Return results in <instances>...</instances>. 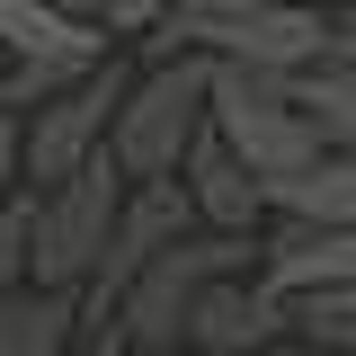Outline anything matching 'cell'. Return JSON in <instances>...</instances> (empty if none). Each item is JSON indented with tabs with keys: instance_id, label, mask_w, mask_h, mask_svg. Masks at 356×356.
Instances as JSON below:
<instances>
[{
	"instance_id": "cell-1",
	"label": "cell",
	"mask_w": 356,
	"mask_h": 356,
	"mask_svg": "<svg viewBox=\"0 0 356 356\" xmlns=\"http://www.w3.org/2000/svg\"><path fill=\"white\" fill-rule=\"evenodd\" d=\"M196 134H205V54H170V63H152L143 81H125L116 125H107V161H116L125 187L178 178V161H187Z\"/></svg>"
},
{
	"instance_id": "cell-2",
	"label": "cell",
	"mask_w": 356,
	"mask_h": 356,
	"mask_svg": "<svg viewBox=\"0 0 356 356\" xmlns=\"http://www.w3.org/2000/svg\"><path fill=\"white\" fill-rule=\"evenodd\" d=\"M116 196H125V178H116L107 152L81 161V170L63 178V187H44V196L18 187V214H27V285L81 294L89 267H98V241H107V222H116Z\"/></svg>"
},
{
	"instance_id": "cell-3",
	"label": "cell",
	"mask_w": 356,
	"mask_h": 356,
	"mask_svg": "<svg viewBox=\"0 0 356 356\" xmlns=\"http://www.w3.org/2000/svg\"><path fill=\"white\" fill-rule=\"evenodd\" d=\"M259 267V241H222V232H187V241H170L161 259L134 276L125 294H116V312H107V330L125 339V348H178L187 339V312H196V294L214 285V276H250Z\"/></svg>"
},
{
	"instance_id": "cell-4",
	"label": "cell",
	"mask_w": 356,
	"mask_h": 356,
	"mask_svg": "<svg viewBox=\"0 0 356 356\" xmlns=\"http://www.w3.org/2000/svg\"><path fill=\"white\" fill-rule=\"evenodd\" d=\"M125 81H134V72L107 54V63H98V72H81V81L63 89L54 107L18 116V187H27V196L63 187L81 161H98V152H107V125H116V98H125Z\"/></svg>"
},
{
	"instance_id": "cell-5",
	"label": "cell",
	"mask_w": 356,
	"mask_h": 356,
	"mask_svg": "<svg viewBox=\"0 0 356 356\" xmlns=\"http://www.w3.org/2000/svg\"><path fill=\"white\" fill-rule=\"evenodd\" d=\"M276 339H285V303L267 294L259 276H214L196 294V312H187L178 348L187 356H267Z\"/></svg>"
},
{
	"instance_id": "cell-6",
	"label": "cell",
	"mask_w": 356,
	"mask_h": 356,
	"mask_svg": "<svg viewBox=\"0 0 356 356\" xmlns=\"http://www.w3.org/2000/svg\"><path fill=\"white\" fill-rule=\"evenodd\" d=\"M178 196H187L196 232H222V241H259V232H267V196H259V178L241 170L214 134H196V143H187V161H178Z\"/></svg>"
},
{
	"instance_id": "cell-7",
	"label": "cell",
	"mask_w": 356,
	"mask_h": 356,
	"mask_svg": "<svg viewBox=\"0 0 356 356\" xmlns=\"http://www.w3.org/2000/svg\"><path fill=\"white\" fill-rule=\"evenodd\" d=\"M259 276L276 303H303V294H330V285H356V232H312V222H276L259 232Z\"/></svg>"
},
{
	"instance_id": "cell-8",
	"label": "cell",
	"mask_w": 356,
	"mask_h": 356,
	"mask_svg": "<svg viewBox=\"0 0 356 356\" xmlns=\"http://www.w3.org/2000/svg\"><path fill=\"white\" fill-rule=\"evenodd\" d=\"M0 54L9 63H63V72H98L116 44L63 0H0Z\"/></svg>"
},
{
	"instance_id": "cell-9",
	"label": "cell",
	"mask_w": 356,
	"mask_h": 356,
	"mask_svg": "<svg viewBox=\"0 0 356 356\" xmlns=\"http://www.w3.org/2000/svg\"><path fill=\"white\" fill-rule=\"evenodd\" d=\"M267 222H312V232H356V152H321L312 170L259 187Z\"/></svg>"
},
{
	"instance_id": "cell-10",
	"label": "cell",
	"mask_w": 356,
	"mask_h": 356,
	"mask_svg": "<svg viewBox=\"0 0 356 356\" xmlns=\"http://www.w3.org/2000/svg\"><path fill=\"white\" fill-rule=\"evenodd\" d=\"M81 339V303L54 285H18L0 294V356H63Z\"/></svg>"
},
{
	"instance_id": "cell-11",
	"label": "cell",
	"mask_w": 356,
	"mask_h": 356,
	"mask_svg": "<svg viewBox=\"0 0 356 356\" xmlns=\"http://www.w3.org/2000/svg\"><path fill=\"white\" fill-rule=\"evenodd\" d=\"M294 107L321 152H356V63H312L294 72Z\"/></svg>"
},
{
	"instance_id": "cell-12",
	"label": "cell",
	"mask_w": 356,
	"mask_h": 356,
	"mask_svg": "<svg viewBox=\"0 0 356 356\" xmlns=\"http://www.w3.org/2000/svg\"><path fill=\"white\" fill-rule=\"evenodd\" d=\"M285 330H303L312 356H356V285H330V294L285 303Z\"/></svg>"
},
{
	"instance_id": "cell-13",
	"label": "cell",
	"mask_w": 356,
	"mask_h": 356,
	"mask_svg": "<svg viewBox=\"0 0 356 356\" xmlns=\"http://www.w3.org/2000/svg\"><path fill=\"white\" fill-rule=\"evenodd\" d=\"M170 9H178V0H81V18H89L107 44H116V36H152Z\"/></svg>"
},
{
	"instance_id": "cell-14",
	"label": "cell",
	"mask_w": 356,
	"mask_h": 356,
	"mask_svg": "<svg viewBox=\"0 0 356 356\" xmlns=\"http://www.w3.org/2000/svg\"><path fill=\"white\" fill-rule=\"evenodd\" d=\"M27 285V214H18V196L0 205V294H18Z\"/></svg>"
},
{
	"instance_id": "cell-15",
	"label": "cell",
	"mask_w": 356,
	"mask_h": 356,
	"mask_svg": "<svg viewBox=\"0 0 356 356\" xmlns=\"http://www.w3.org/2000/svg\"><path fill=\"white\" fill-rule=\"evenodd\" d=\"M321 63H356V0H330V44Z\"/></svg>"
},
{
	"instance_id": "cell-16",
	"label": "cell",
	"mask_w": 356,
	"mask_h": 356,
	"mask_svg": "<svg viewBox=\"0 0 356 356\" xmlns=\"http://www.w3.org/2000/svg\"><path fill=\"white\" fill-rule=\"evenodd\" d=\"M18 196V116H0V205Z\"/></svg>"
},
{
	"instance_id": "cell-17",
	"label": "cell",
	"mask_w": 356,
	"mask_h": 356,
	"mask_svg": "<svg viewBox=\"0 0 356 356\" xmlns=\"http://www.w3.org/2000/svg\"><path fill=\"white\" fill-rule=\"evenodd\" d=\"M196 9H330V0H196Z\"/></svg>"
},
{
	"instance_id": "cell-18",
	"label": "cell",
	"mask_w": 356,
	"mask_h": 356,
	"mask_svg": "<svg viewBox=\"0 0 356 356\" xmlns=\"http://www.w3.org/2000/svg\"><path fill=\"white\" fill-rule=\"evenodd\" d=\"M63 356H125V339H116V330H98V339H72Z\"/></svg>"
},
{
	"instance_id": "cell-19",
	"label": "cell",
	"mask_w": 356,
	"mask_h": 356,
	"mask_svg": "<svg viewBox=\"0 0 356 356\" xmlns=\"http://www.w3.org/2000/svg\"><path fill=\"white\" fill-rule=\"evenodd\" d=\"M125 356H187V348H125Z\"/></svg>"
}]
</instances>
